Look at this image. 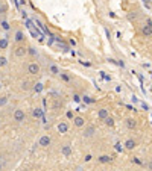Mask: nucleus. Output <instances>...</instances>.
Here are the masks:
<instances>
[{
  "instance_id": "f257e3e1",
  "label": "nucleus",
  "mask_w": 152,
  "mask_h": 171,
  "mask_svg": "<svg viewBox=\"0 0 152 171\" xmlns=\"http://www.w3.org/2000/svg\"><path fill=\"white\" fill-rule=\"evenodd\" d=\"M12 118H14V121H17V123H23L24 118H26V112H24L23 109L17 108V109L14 111V114H12Z\"/></svg>"
},
{
  "instance_id": "dca6fc26",
  "label": "nucleus",
  "mask_w": 152,
  "mask_h": 171,
  "mask_svg": "<svg viewBox=\"0 0 152 171\" xmlns=\"http://www.w3.org/2000/svg\"><path fill=\"white\" fill-rule=\"evenodd\" d=\"M102 121H103L108 127H113V126H114V118H113V117H110V115H108V117H105Z\"/></svg>"
},
{
  "instance_id": "7c9ffc66",
  "label": "nucleus",
  "mask_w": 152,
  "mask_h": 171,
  "mask_svg": "<svg viewBox=\"0 0 152 171\" xmlns=\"http://www.w3.org/2000/svg\"><path fill=\"white\" fill-rule=\"evenodd\" d=\"M0 157H2V156H0Z\"/></svg>"
},
{
  "instance_id": "9b49d317",
  "label": "nucleus",
  "mask_w": 152,
  "mask_h": 171,
  "mask_svg": "<svg viewBox=\"0 0 152 171\" xmlns=\"http://www.w3.org/2000/svg\"><path fill=\"white\" fill-rule=\"evenodd\" d=\"M49 73H50L52 76H59L61 70H59V67H58V65H55V64H50V65H49Z\"/></svg>"
},
{
  "instance_id": "20e7f679",
  "label": "nucleus",
  "mask_w": 152,
  "mask_h": 171,
  "mask_svg": "<svg viewBox=\"0 0 152 171\" xmlns=\"http://www.w3.org/2000/svg\"><path fill=\"white\" fill-rule=\"evenodd\" d=\"M50 142H52V138L49 136V135H43V136L40 138V141H38V145L43 147V149H46V147L50 145Z\"/></svg>"
},
{
  "instance_id": "aec40b11",
  "label": "nucleus",
  "mask_w": 152,
  "mask_h": 171,
  "mask_svg": "<svg viewBox=\"0 0 152 171\" xmlns=\"http://www.w3.org/2000/svg\"><path fill=\"white\" fill-rule=\"evenodd\" d=\"M6 11H8V5H6L5 2L0 0V14H5Z\"/></svg>"
},
{
  "instance_id": "4468645a",
  "label": "nucleus",
  "mask_w": 152,
  "mask_h": 171,
  "mask_svg": "<svg viewBox=\"0 0 152 171\" xmlns=\"http://www.w3.org/2000/svg\"><path fill=\"white\" fill-rule=\"evenodd\" d=\"M97 161H99L100 164H110V162H111V157H110L108 154H102V156L97 157Z\"/></svg>"
},
{
  "instance_id": "a878e982",
  "label": "nucleus",
  "mask_w": 152,
  "mask_h": 171,
  "mask_svg": "<svg viewBox=\"0 0 152 171\" xmlns=\"http://www.w3.org/2000/svg\"><path fill=\"white\" fill-rule=\"evenodd\" d=\"M91 157H93L91 154H87V156L84 157V161H85V162H90V161H91Z\"/></svg>"
},
{
  "instance_id": "423d86ee",
  "label": "nucleus",
  "mask_w": 152,
  "mask_h": 171,
  "mask_svg": "<svg viewBox=\"0 0 152 171\" xmlns=\"http://www.w3.org/2000/svg\"><path fill=\"white\" fill-rule=\"evenodd\" d=\"M123 145H125V149H126V150H134V149L137 147V141L133 139V138H129V139H126V141H125V144H123Z\"/></svg>"
},
{
  "instance_id": "39448f33",
  "label": "nucleus",
  "mask_w": 152,
  "mask_h": 171,
  "mask_svg": "<svg viewBox=\"0 0 152 171\" xmlns=\"http://www.w3.org/2000/svg\"><path fill=\"white\" fill-rule=\"evenodd\" d=\"M125 126H126L129 130H134V129L137 127V120L133 118V117H129V118H126V120H125Z\"/></svg>"
},
{
  "instance_id": "f3484780",
  "label": "nucleus",
  "mask_w": 152,
  "mask_h": 171,
  "mask_svg": "<svg viewBox=\"0 0 152 171\" xmlns=\"http://www.w3.org/2000/svg\"><path fill=\"white\" fill-rule=\"evenodd\" d=\"M8 46H9L8 39H6V38H0V49L5 50V49H8Z\"/></svg>"
},
{
  "instance_id": "a211bd4d",
  "label": "nucleus",
  "mask_w": 152,
  "mask_h": 171,
  "mask_svg": "<svg viewBox=\"0 0 152 171\" xmlns=\"http://www.w3.org/2000/svg\"><path fill=\"white\" fill-rule=\"evenodd\" d=\"M31 88H32V83H31L29 80H24V82L21 83V89H23V91H27V89H31Z\"/></svg>"
},
{
  "instance_id": "b1692460",
  "label": "nucleus",
  "mask_w": 152,
  "mask_h": 171,
  "mask_svg": "<svg viewBox=\"0 0 152 171\" xmlns=\"http://www.w3.org/2000/svg\"><path fill=\"white\" fill-rule=\"evenodd\" d=\"M59 76H61V79H62L64 82H70V77H69L67 74H64V73H59Z\"/></svg>"
},
{
  "instance_id": "cd10ccee",
  "label": "nucleus",
  "mask_w": 152,
  "mask_h": 171,
  "mask_svg": "<svg viewBox=\"0 0 152 171\" xmlns=\"http://www.w3.org/2000/svg\"><path fill=\"white\" fill-rule=\"evenodd\" d=\"M2 168H3V164H2V162H0V170H2Z\"/></svg>"
},
{
  "instance_id": "393cba45",
  "label": "nucleus",
  "mask_w": 152,
  "mask_h": 171,
  "mask_svg": "<svg viewBox=\"0 0 152 171\" xmlns=\"http://www.w3.org/2000/svg\"><path fill=\"white\" fill-rule=\"evenodd\" d=\"M8 103V97H0V106H5Z\"/></svg>"
},
{
  "instance_id": "5701e85b",
  "label": "nucleus",
  "mask_w": 152,
  "mask_h": 171,
  "mask_svg": "<svg viewBox=\"0 0 152 171\" xmlns=\"http://www.w3.org/2000/svg\"><path fill=\"white\" fill-rule=\"evenodd\" d=\"M6 64H8V59L5 56H0V68H3Z\"/></svg>"
},
{
  "instance_id": "bb28decb",
  "label": "nucleus",
  "mask_w": 152,
  "mask_h": 171,
  "mask_svg": "<svg viewBox=\"0 0 152 171\" xmlns=\"http://www.w3.org/2000/svg\"><path fill=\"white\" fill-rule=\"evenodd\" d=\"M145 5H148V8H151V0H143Z\"/></svg>"
},
{
  "instance_id": "c756f323",
  "label": "nucleus",
  "mask_w": 152,
  "mask_h": 171,
  "mask_svg": "<svg viewBox=\"0 0 152 171\" xmlns=\"http://www.w3.org/2000/svg\"><path fill=\"white\" fill-rule=\"evenodd\" d=\"M0 126H2V120H0Z\"/></svg>"
},
{
  "instance_id": "f03ea898",
  "label": "nucleus",
  "mask_w": 152,
  "mask_h": 171,
  "mask_svg": "<svg viewBox=\"0 0 152 171\" xmlns=\"http://www.w3.org/2000/svg\"><path fill=\"white\" fill-rule=\"evenodd\" d=\"M27 73H29V74H32V76H38V74L41 73V67H40V64H38V62H31V64L27 65Z\"/></svg>"
},
{
  "instance_id": "c85d7f7f",
  "label": "nucleus",
  "mask_w": 152,
  "mask_h": 171,
  "mask_svg": "<svg viewBox=\"0 0 152 171\" xmlns=\"http://www.w3.org/2000/svg\"><path fill=\"white\" fill-rule=\"evenodd\" d=\"M0 89H2V82H0Z\"/></svg>"
},
{
  "instance_id": "f8f14e48",
  "label": "nucleus",
  "mask_w": 152,
  "mask_h": 171,
  "mask_svg": "<svg viewBox=\"0 0 152 171\" xmlns=\"http://www.w3.org/2000/svg\"><path fill=\"white\" fill-rule=\"evenodd\" d=\"M57 129H58V132H59V133H65V132L69 130V124H67V123H64V121H61V123L57 126Z\"/></svg>"
},
{
  "instance_id": "2eb2a0df",
  "label": "nucleus",
  "mask_w": 152,
  "mask_h": 171,
  "mask_svg": "<svg viewBox=\"0 0 152 171\" xmlns=\"http://www.w3.org/2000/svg\"><path fill=\"white\" fill-rule=\"evenodd\" d=\"M15 41L17 43H24V32L23 31H17L15 32Z\"/></svg>"
},
{
  "instance_id": "412c9836",
  "label": "nucleus",
  "mask_w": 152,
  "mask_h": 171,
  "mask_svg": "<svg viewBox=\"0 0 152 171\" xmlns=\"http://www.w3.org/2000/svg\"><path fill=\"white\" fill-rule=\"evenodd\" d=\"M32 89H34L35 92H41V91H43V83H35V85L32 86Z\"/></svg>"
},
{
  "instance_id": "6ab92c4d",
  "label": "nucleus",
  "mask_w": 152,
  "mask_h": 171,
  "mask_svg": "<svg viewBox=\"0 0 152 171\" xmlns=\"http://www.w3.org/2000/svg\"><path fill=\"white\" fill-rule=\"evenodd\" d=\"M0 27H2L3 31H9L11 26H9V23H8L6 20H2V21H0Z\"/></svg>"
},
{
  "instance_id": "7ed1b4c3",
  "label": "nucleus",
  "mask_w": 152,
  "mask_h": 171,
  "mask_svg": "<svg viewBox=\"0 0 152 171\" xmlns=\"http://www.w3.org/2000/svg\"><path fill=\"white\" fill-rule=\"evenodd\" d=\"M14 55H15L17 58H23V56H26V55H27V47H26L24 44H21V43H20L19 46L15 47V50H14Z\"/></svg>"
},
{
  "instance_id": "9d476101",
  "label": "nucleus",
  "mask_w": 152,
  "mask_h": 171,
  "mask_svg": "<svg viewBox=\"0 0 152 171\" xmlns=\"http://www.w3.org/2000/svg\"><path fill=\"white\" fill-rule=\"evenodd\" d=\"M61 153H62L64 157H69V156L72 154V147H70L69 144H64V145L61 147Z\"/></svg>"
},
{
  "instance_id": "ddd939ff",
  "label": "nucleus",
  "mask_w": 152,
  "mask_h": 171,
  "mask_svg": "<svg viewBox=\"0 0 152 171\" xmlns=\"http://www.w3.org/2000/svg\"><path fill=\"white\" fill-rule=\"evenodd\" d=\"M108 115H110V112H108V109H105V108L100 109V111L97 112V118H99V120H103V118L108 117Z\"/></svg>"
},
{
  "instance_id": "1a4fd4ad",
  "label": "nucleus",
  "mask_w": 152,
  "mask_h": 171,
  "mask_svg": "<svg viewBox=\"0 0 152 171\" xmlns=\"http://www.w3.org/2000/svg\"><path fill=\"white\" fill-rule=\"evenodd\" d=\"M73 124H75L76 127H84L85 126V118L81 117V115H78V117L73 118Z\"/></svg>"
},
{
  "instance_id": "6e6552de",
  "label": "nucleus",
  "mask_w": 152,
  "mask_h": 171,
  "mask_svg": "<svg viewBox=\"0 0 152 171\" xmlns=\"http://www.w3.org/2000/svg\"><path fill=\"white\" fill-rule=\"evenodd\" d=\"M85 127V126H84ZM96 133V127L95 126H87L85 127V130H84V136L85 138H90V136H93Z\"/></svg>"
},
{
  "instance_id": "0eeeda50",
  "label": "nucleus",
  "mask_w": 152,
  "mask_h": 171,
  "mask_svg": "<svg viewBox=\"0 0 152 171\" xmlns=\"http://www.w3.org/2000/svg\"><path fill=\"white\" fill-rule=\"evenodd\" d=\"M141 34L145 35V36H151V35H152V24H151V20H148V24H145V26H143V29H141Z\"/></svg>"
},
{
  "instance_id": "4be33fe9",
  "label": "nucleus",
  "mask_w": 152,
  "mask_h": 171,
  "mask_svg": "<svg viewBox=\"0 0 152 171\" xmlns=\"http://www.w3.org/2000/svg\"><path fill=\"white\" fill-rule=\"evenodd\" d=\"M27 53H31L34 58H35V56H38V51L35 50V47H27Z\"/></svg>"
}]
</instances>
